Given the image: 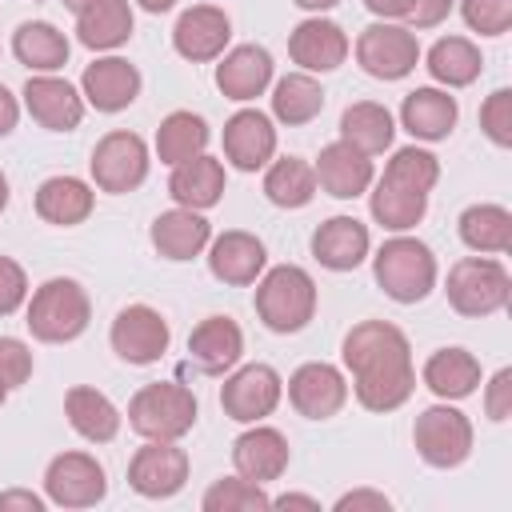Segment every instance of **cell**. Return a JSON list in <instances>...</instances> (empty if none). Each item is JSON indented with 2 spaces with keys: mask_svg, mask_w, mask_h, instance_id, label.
<instances>
[{
  "mask_svg": "<svg viewBox=\"0 0 512 512\" xmlns=\"http://www.w3.org/2000/svg\"><path fill=\"white\" fill-rule=\"evenodd\" d=\"M452 4H456V0H412L408 20H412L416 28H436V24L452 12Z\"/></svg>",
  "mask_w": 512,
  "mask_h": 512,
  "instance_id": "47",
  "label": "cell"
},
{
  "mask_svg": "<svg viewBox=\"0 0 512 512\" xmlns=\"http://www.w3.org/2000/svg\"><path fill=\"white\" fill-rule=\"evenodd\" d=\"M288 56L304 68V72H332L344 64L348 56V36L340 24L324 20V16H312V20H300L288 36Z\"/></svg>",
  "mask_w": 512,
  "mask_h": 512,
  "instance_id": "21",
  "label": "cell"
},
{
  "mask_svg": "<svg viewBox=\"0 0 512 512\" xmlns=\"http://www.w3.org/2000/svg\"><path fill=\"white\" fill-rule=\"evenodd\" d=\"M264 264H268V252H264V244L252 232H236V228L232 232H220L212 240V248H208L212 276L224 280V284H236V288L256 284V276L264 272Z\"/></svg>",
  "mask_w": 512,
  "mask_h": 512,
  "instance_id": "25",
  "label": "cell"
},
{
  "mask_svg": "<svg viewBox=\"0 0 512 512\" xmlns=\"http://www.w3.org/2000/svg\"><path fill=\"white\" fill-rule=\"evenodd\" d=\"M356 60L376 80H404L420 60V40L404 24H368L356 36Z\"/></svg>",
  "mask_w": 512,
  "mask_h": 512,
  "instance_id": "9",
  "label": "cell"
},
{
  "mask_svg": "<svg viewBox=\"0 0 512 512\" xmlns=\"http://www.w3.org/2000/svg\"><path fill=\"white\" fill-rule=\"evenodd\" d=\"M228 36H232V24H228L224 8H216V4H196V8L180 12V20H176V28H172V48H176L184 60L204 64V60H216V56L224 52Z\"/></svg>",
  "mask_w": 512,
  "mask_h": 512,
  "instance_id": "17",
  "label": "cell"
},
{
  "mask_svg": "<svg viewBox=\"0 0 512 512\" xmlns=\"http://www.w3.org/2000/svg\"><path fill=\"white\" fill-rule=\"evenodd\" d=\"M28 300V276L12 256H0V316H12Z\"/></svg>",
  "mask_w": 512,
  "mask_h": 512,
  "instance_id": "45",
  "label": "cell"
},
{
  "mask_svg": "<svg viewBox=\"0 0 512 512\" xmlns=\"http://www.w3.org/2000/svg\"><path fill=\"white\" fill-rule=\"evenodd\" d=\"M280 396H284V380L276 376V368H268V364H244V368H236L224 380L220 408H224V416H232L240 424H256V420H264V416L276 412Z\"/></svg>",
  "mask_w": 512,
  "mask_h": 512,
  "instance_id": "11",
  "label": "cell"
},
{
  "mask_svg": "<svg viewBox=\"0 0 512 512\" xmlns=\"http://www.w3.org/2000/svg\"><path fill=\"white\" fill-rule=\"evenodd\" d=\"M172 4H176V0H140V8H144V12H168Z\"/></svg>",
  "mask_w": 512,
  "mask_h": 512,
  "instance_id": "54",
  "label": "cell"
},
{
  "mask_svg": "<svg viewBox=\"0 0 512 512\" xmlns=\"http://www.w3.org/2000/svg\"><path fill=\"white\" fill-rule=\"evenodd\" d=\"M168 196L180 208H192V212H204V208L220 204V196H224V164L204 156V152L184 160V164H176L172 180H168Z\"/></svg>",
  "mask_w": 512,
  "mask_h": 512,
  "instance_id": "27",
  "label": "cell"
},
{
  "mask_svg": "<svg viewBox=\"0 0 512 512\" xmlns=\"http://www.w3.org/2000/svg\"><path fill=\"white\" fill-rule=\"evenodd\" d=\"M460 16L480 36H504L512 24V0H460Z\"/></svg>",
  "mask_w": 512,
  "mask_h": 512,
  "instance_id": "42",
  "label": "cell"
},
{
  "mask_svg": "<svg viewBox=\"0 0 512 512\" xmlns=\"http://www.w3.org/2000/svg\"><path fill=\"white\" fill-rule=\"evenodd\" d=\"M88 168H92V180H96L100 192L120 196V192H132V188L144 184V176H148V148H144V140L136 132H108L92 148Z\"/></svg>",
  "mask_w": 512,
  "mask_h": 512,
  "instance_id": "10",
  "label": "cell"
},
{
  "mask_svg": "<svg viewBox=\"0 0 512 512\" xmlns=\"http://www.w3.org/2000/svg\"><path fill=\"white\" fill-rule=\"evenodd\" d=\"M272 508H320V500H312V496H300V492H288V496H276L272 500Z\"/></svg>",
  "mask_w": 512,
  "mask_h": 512,
  "instance_id": "52",
  "label": "cell"
},
{
  "mask_svg": "<svg viewBox=\"0 0 512 512\" xmlns=\"http://www.w3.org/2000/svg\"><path fill=\"white\" fill-rule=\"evenodd\" d=\"M44 492L60 508H92L104 500L108 480L96 456L88 452H60L44 472Z\"/></svg>",
  "mask_w": 512,
  "mask_h": 512,
  "instance_id": "14",
  "label": "cell"
},
{
  "mask_svg": "<svg viewBox=\"0 0 512 512\" xmlns=\"http://www.w3.org/2000/svg\"><path fill=\"white\" fill-rule=\"evenodd\" d=\"M232 464H236V476L252 480V484H268V480H280L284 468H288V440L280 428H248L244 436H236L232 444Z\"/></svg>",
  "mask_w": 512,
  "mask_h": 512,
  "instance_id": "22",
  "label": "cell"
},
{
  "mask_svg": "<svg viewBox=\"0 0 512 512\" xmlns=\"http://www.w3.org/2000/svg\"><path fill=\"white\" fill-rule=\"evenodd\" d=\"M440 180V160L424 148H400L372 188V220L388 232H408L428 212V192Z\"/></svg>",
  "mask_w": 512,
  "mask_h": 512,
  "instance_id": "2",
  "label": "cell"
},
{
  "mask_svg": "<svg viewBox=\"0 0 512 512\" xmlns=\"http://www.w3.org/2000/svg\"><path fill=\"white\" fill-rule=\"evenodd\" d=\"M292 4H300V8H308V12H328V8H336L340 0H292Z\"/></svg>",
  "mask_w": 512,
  "mask_h": 512,
  "instance_id": "53",
  "label": "cell"
},
{
  "mask_svg": "<svg viewBox=\"0 0 512 512\" xmlns=\"http://www.w3.org/2000/svg\"><path fill=\"white\" fill-rule=\"evenodd\" d=\"M480 68H484L480 48L472 40H464V36H444V40H436L428 48V72H432V80H440L448 88L472 84L480 76Z\"/></svg>",
  "mask_w": 512,
  "mask_h": 512,
  "instance_id": "40",
  "label": "cell"
},
{
  "mask_svg": "<svg viewBox=\"0 0 512 512\" xmlns=\"http://www.w3.org/2000/svg\"><path fill=\"white\" fill-rule=\"evenodd\" d=\"M88 316H92L88 292L68 276H52L32 292L24 324L44 344H68L88 328Z\"/></svg>",
  "mask_w": 512,
  "mask_h": 512,
  "instance_id": "4",
  "label": "cell"
},
{
  "mask_svg": "<svg viewBox=\"0 0 512 512\" xmlns=\"http://www.w3.org/2000/svg\"><path fill=\"white\" fill-rule=\"evenodd\" d=\"M484 412H488L492 420H508V416H512V368H500V372L488 380Z\"/></svg>",
  "mask_w": 512,
  "mask_h": 512,
  "instance_id": "46",
  "label": "cell"
},
{
  "mask_svg": "<svg viewBox=\"0 0 512 512\" xmlns=\"http://www.w3.org/2000/svg\"><path fill=\"white\" fill-rule=\"evenodd\" d=\"M76 36L84 48L108 52L132 36V4L128 0H92L76 12Z\"/></svg>",
  "mask_w": 512,
  "mask_h": 512,
  "instance_id": "32",
  "label": "cell"
},
{
  "mask_svg": "<svg viewBox=\"0 0 512 512\" xmlns=\"http://www.w3.org/2000/svg\"><path fill=\"white\" fill-rule=\"evenodd\" d=\"M412 444L424 464L432 468H456L472 452V424L452 404H432L412 424Z\"/></svg>",
  "mask_w": 512,
  "mask_h": 512,
  "instance_id": "8",
  "label": "cell"
},
{
  "mask_svg": "<svg viewBox=\"0 0 512 512\" xmlns=\"http://www.w3.org/2000/svg\"><path fill=\"white\" fill-rule=\"evenodd\" d=\"M264 196L276 208H304L316 196V172L300 156H280L264 172Z\"/></svg>",
  "mask_w": 512,
  "mask_h": 512,
  "instance_id": "38",
  "label": "cell"
},
{
  "mask_svg": "<svg viewBox=\"0 0 512 512\" xmlns=\"http://www.w3.org/2000/svg\"><path fill=\"white\" fill-rule=\"evenodd\" d=\"M32 376V352L16 336H0V384L12 392Z\"/></svg>",
  "mask_w": 512,
  "mask_h": 512,
  "instance_id": "44",
  "label": "cell"
},
{
  "mask_svg": "<svg viewBox=\"0 0 512 512\" xmlns=\"http://www.w3.org/2000/svg\"><path fill=\"white\" fill-rule=\"evenodd\" d=\"M260 508H272V500L264 496L260 484L244 476H224L204 492V512H260Z\"/></svg>",
  "mask_w": 512,
  "mask_h": 512,
  "instance_id": "41",
  "label": "cell"
},
{
  "mask_svg": "<svg viewBox=\"0 0 512 512\" xmlns=\"http://www.w3.org/2000/svg\"><path fill=\"white\" fill-rule=\"evenodd\" d=\"M64 412H68V424H72L84 440H92V444H108V440H116V432H120V412H116V404H112L104 392L88 388V384L68 388Z\"/></svg>",
  "mask_w": 512,
  "mask_h": 512,
  "instance_id": "33",
  "label": "cell"
},
{
  "mask_svg": "<svg viewBox=\"0 0 512 512\" xmlns=\"http://www.w3.org/2000/svg\"><path fill=\"white\" fill-rule=\"evenodd\" d=\"M460 240L472 252H508L512 248V212L500 204H472L460 212Z\"/></svg>",
  "mask_w": 512,
  "mask_h": 512,
  "instance_id": "39",
  "label": "cell"
},
{
  "mask_svg": "<svg viewBox=\"0 0 512 512\" xmlns=\"http://www.w3.org/2000/svg\"><path fill=\"white\" fill-rule=\"evenodd\" d=\"M364 8L376 12V16H384V20H408L412 0H364Z\"/></svg>",
  "mask_w": 512,
  "mask_h": 512,
  "instance_id": "50",
  "label": "cell"
},
{
  "mask_svg": "<svg viewBox=\"0 0 512 512\" xmlns=\"http://www.w3.org/2000/svg\"><path fill=\"white\" fill-rule=\"evenodd\" d=\"M204 144H208V124L196 112H172L156 128V156H160V164L176 168V164L200 156Z\"/></svg>",
  "mask_w": 512,
  "mask_h": 512,
  "instance_id": "37",
  "label": "cell"
},
{
  "mask_svg": "<svg viewBox=\"0 0 512 512\" xmlns=\"http://www.w3.org/2000/svg\"><path fill=\"white\" fill-rule=\"evenodd\" d=\"M128 424L144 440H180L196 424V396L176 380L144 384L128 400Z\"/></svg>",
  "mask_w": 512,
  "mask_h": 512,
  "instance_id": "6",
  "label": "cell"
},
{
  "mask_svg": "<svg viewBox=\"0 0 512 512\" xmlns=\"http://www.w3.org/2000/svg\"><path fill=\"white\" fill-rule=\"evenodd\" d=\"M456 116H460L456 96H448L440 88H416L400 104V124L416 140H444L456 128Z\"/></svg>",
  "mask_w": 512,
  "mask_h": 512,
  "instance_id": "29",
  "label": "cell"
},
{
  "mask_svg": "<svg viewBox=\"0 0 512 512\" xmlns=\"http://www.w3.org/2000/svg\"><path fill=\"white\" fill-rule=\"evenodd\" d=\"M84 4H92V0H64V8H72V12H80Z\"/></svg>",
  "mask_w": 512,
  "mask_h": 512,
  "instance_id": "56",
  "label": "cell"
},
{
  "mask_svg": "<svg viewBox=\"0 0 512 512\" xmlns=\"http://www.w3.org/2000/svg\"><path fill=\"white\" fill-rule=\"evenodd\" d=\"M480 128L484 136L496 144V148H508L512 144V92L508 88H496L484 108H480Z\"/></svg>",
  "mask_w": 512,
  "mask_h": 512,
  "instance_id": "43",
  "label": "cell"
},
{
  "mask_svg": "<svg viewBox=\"0 0 512 512\" xmlns=\"http://www.w3.org/2000/svg\"><path fill=\"white\" fill-rule=\"evenodd\" d=\"M96 196L84 180L76 176H48L40 188H36V216L44 224H56V228H72V224H84L88 212H92Z\"/></svg>",
  "mask_w": 512,
  "mask_h": 512,
  "instance_id": "30",
  "label": "cell"
},
{
  "mask_svg": "<svg viewBox=\"0 0 512 512\" xmlns=\"http://www.w3.org/2000/svg\"><path fill=\"white\" fill-rule=\"evenodd\" d=\"M4 208H8V176L0 172V212H4Z\"/></svg>",
  "mask_w": 512,
  "mask_h": 512,
  "instance_id": "55",
  "label": "cell"
},
{
  "mask_svg": "<svg viewBox=\"0 0 512 512\" xmlns=\"http://www.w3.org/2000/svg\"><path fill=\"white\" fill-rule=\"evenodd\" d=\"M276 152V128L260 108H240L224 124V156L240 172H256Z\"/></svg>",
  "mask_w": 512,
  "mask_h": 512,
  "instance_id": "18",
  "label": "cell"
},
{
  "mask_svg": "<svg viewBox=\"0 0 512 512\" xmlns=\"http://www.w3.org/2000/svg\"><path fill=\"white\" fill-rule=\"evenodd\" d=\"M320 108H324V88L308 72H288L284 80H276V88H272V116L280 124H288V128L308 124V120L320 116Z\"/></svg>",
  "mask_w": 512,
  "mask_h": 512,
  "instance_id": "36",
  "label": "cell"
},
{
  "mask_svg": "<svg viewBox=\"0 0 512 512\" xmlns=\"http://www.w3.org/2000/svg\"><path fill=\"white\" fill-rule=\"evenodd\" d=\"M4 396H8V388H4V384H0V404H4Z\"/></svg>",
  "mask_w": 512,
  "mask_h": 512,
  "instance_id": "57",
  "label": "cell"
},
{
  "mask_svg": "<svg viewBox=\"0 0 512 512\" xmlns=\"http://www.w3.org/2000/svg\"><path fill=\"white\" fill-rule=\"evenodd\" d=\"M80 92L96 112H124L140 96V72L124 56H104L84 68Z\"/></svg>",
  "mask_w": 512,
  "mask_h": 512,
  "instance_id": "19",
  "label": "cell"
},
{
  "mask_svg": "<svg viewBox=\"0 0 512 512\" xmlns=\"http://www.w3.org/2000/svg\"><path fill=\"white\" fill-rule=\"evenodd\" d=\"M312 256L332 272H352L368 256V228L356 216H332L312 232Z\"/></svg>",
  "mask_w": 512,
  "mask_h": 512,
  "instance_id": "26",
  "label": "cell"
},
{
  "mask_svg": "<svg viewBox=\"0 0 512 512\" xmlns=\"http://www.w3.org/2000/svg\"><path fill=\"white\" fill-rule=\"evenodd\" d=\"M312 172H316V184L336 200H356L372 184V160L364 152H356L352 144H344V140L320 148Z\"/></svg>",
  "mask_w": 512,
  "mask_h": 512,
  "instance_id": "24",
  "label": "cell"
},
{
  "mask_svg": "<svg viewBox=\"0 0 512 512\" xmlns=\"http://www.w3.org/2000/svg\"><path fill=\"white\" fill-rule=\"evenodd\" d=\"M24 108L48 132H72L84 120V96L68 80L48 76V72L28 76V84H24Z\"/></svg>",
  "mask_w": 512,
  "mask_h": 512,
  "instance_id": "16",
  "label": "cell"
},
{
  "mask_svg": "<svg viewBox=\"0 0 512 512\" xmlns=\"http://www.w3.org/2000/svg\"><path fill=\"white\" fill-rule=\"evenodd\" d=\"M372 272L384 296H392L396 304H416L436 288V256L416 236L384 240L380 252L372 256Z\"/></svg>",
  "mask_w": 512,
  "mask_h": 512,
  "instance_id": "3",
  "label": "cell"
},
{
  "mask_svg": "<svg viewBox=\"0 0 512 512\" xmlns=\"http://www.w3.org/2000/svg\"><path fill=\"white\" fill-rule=\"evenodd\" d=\"M360 512V508H372V512H388V496L384 492H372V488H356V492H344L336 500V512Z\"/></svg>",
  "mask_w": 512,
  "mask_h": 512,
  "instance_id": "48",
  "label": "cell"
},
{
  "mask_svg": "<svg viewBox=\"0 0 512 512\" xmlns=\"http://www.w3.org/2000/svg\"><path fill=\"white\" fill-rule=\"evenodd\" d=\"M288 400L300 416L308 420H328L344 408L348 400V380L336 364H324V360H312V364H300L292 376H288Z\"/></svg>",
  "mask_w": 512,
  "mask_h": 512,
  "instance_id": "15",
  "label": "cell"
},
{
  "mask_svg": "<svg viewBox=\"0 0 512 512\" xmlns=\"http://www.w3.org/2000/svg\"><path fill=\"white\" fill-rule=\"evenodd\" d=\"M184 480H188V452L176 440H148L128 460V484L148 500L176 496Z\"/></svg>",
  "mask_w": 512,
  "mask_h": 512,
  "instance_id": "13",
  "label": "cell"
},
{
  "mask_svg": "<svg viewBox=\"0 0 512 512\" xmlns=\"http://www.w3.org/2000/svg\"><path fill=\"white\" fill-rule=\"evenodd\" d=\"M240 356H244V332L232 316H208L188 336V360L208 376H224L228 368H236Z\"/></svg>",
  "mask_w": 512,
  "mask_h": 512,
  "instance_id": "20",
  "label": "cell"
},
{
  "mask_svg": "<svg viewBox=\"0 0 512 512\" xmlns=\"http://www.w3.org/2000/svg\"><path fill=\"white\" fill-rule=\"evenodd\" d=\"M392 112L376 100H360V104H348L344 116H340V140L352 144L356 152L364 156H376L392 144Z\"/></svg>",
  "mask_w": 512,
  "mask_h": 512,
  "instance_id": "35",
  "label": "cell"
},
{
  "mask_svg": "<svg viewBox=\"0 0 512 512\" xmlns=\"http://www.w3.org/2000/svg\"><path fill=\"white\" fill-rule=\"evenodd\" d=\"M16 120H20V104H16V96L0 84V136H8V132L16 128Z\"/></svg>",
  "mask_w": 512,
  "mask_h": 512,
  "instance_id": "51",
  "label": "cell"
},
{
  "mask_svg": "<svg viewBox=\"0 0 512 512\" xmlns=\"http://www.w3.org/2000/svg\"><path fill=\"white\" fill-rule=\"evenodd\" d=\"M112 352L128 364H156L168 352V320L148 304H128L112 320Z\"/></svg>",
  "mask_w": 512,
  "mask_h": 512,
  "instance_id": "12",
  "label": "cell"
},
{
  "mask_svg": "<svg viewBox=\"0 0 512 512\" xmlns=\"http://www.w3.org/2000/svg\"><path fill=\"white\" fill-rule=\"evenodd\" d=\"M268 84H272V56L260 44H236L216 64V88L228 100H240V104L244 100H256Z\"/></svg>",
  "mask_w": 512,
  "mask_h": 512,
  "instance_id": "23",
  "label": "cell"
},
{
  "mask_svg": "<svg viewBox=\"0 0 512 512\" xmlns=\"http://www.w3.org/2000/svg\"><path fill=\"white\" fill-rule=\"evenodd\" d=\"M316 312V280L296 264H276L256 284V316L272 332H300Z\"/></svg>",
  "mask_w": 512,
  "mask_h": 512,
  "instance_id": "5",
  "label": "cell"
},
{
  "mask_svg": "<svg viewBox=\"0 0 512 512\" xmlns=\"http://www.w3.org/2000/svg\"><path fill=\"white\" fill-rule=\"evenodd\" d=\"M12 52L32 72H56L68 64V36L48 20H24L12 36Z\"/></svg>",
  "mask_w": 512,
  "mask_h": 512,
  "instance_id": "34",
  "label": "cell"
},
{
  "mask_svg": "<svg viewBox=\"0 0 512 512\" xmlns=\"http://www.w3.org/2000/svg\"><path fill=\"white\" fill-rule=\"evenodd\" d=\"M420 376H424V384L440 400H464L480 384V360L468 348H436L424 360V372Z\"/></svg>",
  "mask_w": 512,
  "mask_h": 512,
  "instance_id": "31",
  "label": "cell"
},
{
  "mask_svg": "<svg viewBox=\"0 0 512 512\" xmlns=\"http://www.w3.org/2000/svg\"><path fill=\"white\" fill-rule=\"evenodd\" d=\"M8 508H24V512H44V500L36 492H24V488H12V492H0V512Z\"/></svg>",
  "mask_w": 512,
  "mask_h": 512,
  "instance_id": "49",
  "label": "cell"
},
{
  "mask_svg": "<svg viewBox=\"0 0 512 512\" xmlns=\"http://www.w3.org/2000/svg\"><path fill=\"white\" fill-rule=\"evenodd\" d=\"M340 356L352 372V392L368 412H396L416 388L408 336L388 320H360L344 336Z\"/></svg>",
  "mask_w": 512,
  "mask_h": 512,
  "instance_id": "1",
  "label": "cell"
},
{
  "mask_svg": "<svg viewBox=\"0 0 512 512\" xmlns=\"http://www.w3.org/2000/svg\"><path fill=\"white\" fill-rule=\"evenodd\" d=\"M208 240H212V228L192 208H172V212H160L152 220V248L164 260H192L204 252Z\"/></svg>",
  "mask_w": 512,
  "mask_h": 512,
  "instance_id": "28",
  "label": "cell"
},
{
  "mask_svg": "<svg viewBox=\"0 0 512 512\" xmlns=\"http://www.w3.org/2000/svg\"><path fill=\"white\" fill-rule=\"evenodd\" d=\"M448 304L460 316H492L508 304L512 296V276L500 260L492 256H464L448 268Z\"/></svg>",
  "mask_w": 512,
  "mask_h": 512,
  "instance_id": "7",
  "label": "cell"
}]
</instances>
